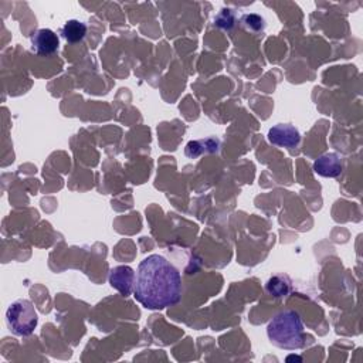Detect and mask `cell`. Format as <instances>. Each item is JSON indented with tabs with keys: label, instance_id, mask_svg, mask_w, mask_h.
I'll list each match as a JSON object with an SVG mask.
<instances>
[{
	"label": "cell",
	"instance_id": "1",
	"mask_svg": "<svg viewBox=\"0 0 363 363\" xmlns=\"http://www.w3.org/2000/svg\"><path fill=\"white\" fill-rule=\"evenodd\" d=\"M182 277L177 268L163 255L152 254L141 261L134 297L148 310H163L179 302Z\"/></svg>",
	"mask_w": 363,
	"mask_h": 363
},
{
	"label": "cell",
	"instance_id": "2",
	"mask_svg": "<svg viewBox=\"0 0 363 363\" xmlns=\"http://www.w3.org/2000/svg\"><path fill=\"white\" fill-rule=\"evenodd\" d=\"M271 343L286 350H297L304 346V325L298 312L287 310L277 314L267 326Z\"/></svg>",
	"mask_w": 363,
	"mask_h": 363
},
{
	"label": "cell",
	"instance_id": "3",
	"mask_svg": "<svg viewBox=\"0 0 363 363\" xmlns=\"http://www.w3.org/2000/svg\"><path fill=\"white\" fill-rule=\"evenodd\" d=\"M6 322L16 336H30L37 328L39 317L29 300H18L6 311Z\"/></svg>",
	"mask_w": 363,
	"mask_h": 363
},
{
	"label": "cell",
	"instance_id": "4",
	"mask_svg": "<svg viewBox=\"0 0 363 363\" xmlns=\"http://www.w3.org/2000/svg\"><path fill=\"white\" fill-rule=\"evenodd\" d=\"M269 144L280 148H295L301 142L300 131L290 124H279L272 127L267 135Z\"/></svg>",
	"mask_w": 363,
	"mask_h": 363
},
{
	"label": "cell",
	"instance_id": "5",
	"mask_svg": "<svg viewBox=\"0 0 363 363\" xmlns=\"http://www.w3.org/2000/svg\"><path fill=\"white\" fill-rule=\"evenodd\" d=\"M110 284L121 295H131L135 286V271L129 265H118L110 271Z\"/></svg>",
	"mask_w": 363,
	"mask_h": 363
},
{
	"label": "cell",
	"instance_id": "6",
	"mask_svg": "<svg viewBox=\"0 0 363 363\" xmlns=\"http://www.w3.org/2000/svg\"><path fill=\"white\" fill-rule=\"evenodd\" d=\"M58 36L50 29H40L32 36V49L39 56H50L58 50Z\"/></svg>",
	"mask_w": 363,
	"mask_h": 363
},
{
	"label": "cell",
	"instance_id": "7",
	"mask_svg": "<svg viewBox=\"0 0 363 363\" xmlns=\"http://www.w3.org/2000/svg\"><path fill=\"white\" fill-rule=\"evenodd\" d=\"M342 158L335 152H328L319 156L314 163V170L322 177H338L342 173Z\"/></svg>",
	"mask_w": 363,
	"mask_h": 363
},
{
	"label": "cell",
	"instance_id": "8",
	"mask_svg": "<svg viewBox=\"0 0 363 363\" xmlns=\"http://www.w3.org/2000/svg\"><path fill=\"white\" fill-rule=\"evenodd\" d=\"M220 146V142L215 138H206V139H200V141H191L186 145V156L196 159L203 153H213L217 152Z\"/></svg>",
	"mask_w": 363,
	"mask_h": 363
},
{
	"label": "cell",
	"instance_id": "9",
	"mask_svg": "<svg viewBox=\"0 0 363 363\" xmlns=\"http://www.w3.org/2000/svg\"><path fill=\"white\" fill-rule=\"evenodd\" d=\"M267 291L276 298L287 297L291 291V281L287 276H274L267 281Z\"/></svg>",
	"mask_w": 363,
	"mask_h": 363
},
{
	"label": "cell",
	"instance_id": "10",
	"mask_svg": "<svg viewBox=\"0 0 363 363\" xmlns=\"http://www.w3.org/2000/svg\"><path fill=\"white\" fill-rule=\"evenodd\" d=\"M61 34L68 43H78L85 37L87 26L82 22L72 19L64 25V27L61 29Z\"/></svg>",
	"mask_w": 363,
	"mask_h": 363
},
{
	"label": "cell",
	"instance_id": "11",
	"mask_svg": "<svg viewBox=\"0 0 363 363\" xmlns=\"http://www.w3.org/2000/svg\"><path fill=\"white\" fill-rule=\"evenodd\" d=\"M241 22L246 26V29H248L254 33L261 32L265 27V20L258 15H246V16H243Z\"/></svg>",
	"mask_w": 363,
	"mask_h": 363
}]
</instances>
